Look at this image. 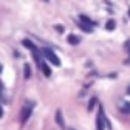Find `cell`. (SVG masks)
Wrapping results in <instances>:
<instances>
[{
  "mask_svg": "<svg viewBox=\"0 0 130 130\" xmlns=\"http://www.w3.org/2000/svg\"><path fill=\"white\" fill-rule=\"evenodd\" d=\"M22 111H23V113H22V122H26V119H28L29 115H31V110H29V108H23Z\"/></svg>",
  "mask_w": 130,
  "mask_h": 130,
  "instance_id": "obj_4",
  "label": "cell"
},
{
  "mask_svg": "<svg viewBox=\"0 0 130 130\" xmlns=\"http://www.w3.org/2000/svg\"><path fill=\"white\" fill-rule=\"evenodd\" d=\"M68 42H70L71 45H76V43H79V37L74 36V34H71V36H68Z\"/></svg>",
  "mask_w": 130,
  "mask_h": 130,
  "instance_id": "obj_6",
  "label": "cell"
},
{
  "mask_svg": "<svg viewBox=\"0 0 130 130\" xmlns=\"http://www.w3.org/2000/svg\"><path fill=\"white\" fill-rule=\"evenodd\" d=\"M0 71H2V67H0Z\"/></svg>",
  "mask_w": 130,
  "mask_h": 130,
  "instance_id": "obj_13",
  "label": "cell"
},
{
  "mask_svg": "<svg viewBox=\"0 0 130 130\" xmlns=\"http://www.w3.org/2000/svg\"><path fill=\"white\" fill-rule=\"evenodd\" d=\"M39 68H40V70L43 71V74H45L46 77H48V76H50V74H51V71H50V68H48V67H46V63H45L43 60L40 62V65H39Z\"/></svg>",
  "mask_w": 130,
  "mask_h": 130,
  "instance_id": "obj_3",
  "label": "cell"
},
{
  "mask_svg": "<svg viewBox=\"0 0 130 130\" xmlns=\"http://www.w3.org/2000/svg\"><path fill=\"white\" fill-rule=\"evenodd\" d=\"M43 54H45V57L50 60V62H53V65H56V67H59V65H60V59L56 56L54 51H51V50H43Z\"/></svg>",
  "mask_w": 130,
  "mask_h": 130,
  "instance_id": "obj_2",
  "label": "cell"
},
{
  "mask_svg": "<svg viewBox=\"0 0 130 130\" xmlns=\"http://www.w3.org/2000/svg\"><path fill=\"white\" fill-rule=\"evenodd\" d=\"M128 15H130V11H128Z\"/></svg>",
  "mask_w": 130,
  "mask_h": 130,
  "instance_id": "obj_15",
  "label": "cell"
},
{
  "mask_svg": "<svg viewBox=\"0 0 130 130\" xmlns=\"http://www.w3.org/2000/svg\"><path fill=\"white\" fill-rule=\"evenodd\" d=\"M96 128H99V130H102V128H110V121L105 118L102 107L99 108V113H98V119H96Z\"/></svg>",
  "mask_w": 130,
  "mask_h": 130,
  "instance_id": "obj_1",
  "label": "cell"
},
{
  "mask_svg": "<svg viewBox=\"0 0 130 130\" xmlns=\"http://www.w3.org/2000/svg\"><path fill=\"white\" fill-rule=\"evenodd\" d=\"M56 121H57V124L63 128L65 127V124H63V121H62V113H60V110H57V113H56Z\"/></svg>",
  "mask_w": 130,
  "mask_h": 130,
  "instance_id": "obj_5",
  "label": "cell"
},
{
  "mask_svg": "<svg viewBox=\"0 0 130 130\" xmlns=\"http://www.w3.org/2000/svg\"><path fill=\"white\" fill-rule=\"evenodd\" d=\"M125 46H127V50H128V53H130V42H127V43H125Z\"/></svg>",
  "mask_w": 130,
  "mask_h": 130,
  "instance_id": "obj_11",
  "label": "cell"
},
{
  "mask_svg": "<svg viewBox=\"0 0 130 130\" xmlns=\"http://www.w3.org/2000/svg\"><path fill=\"white\" fill-rule=\"evenodd\" d=\"M0 90H2V85H0Z\"/></svg>",
  "mask_w": 130,
  "mask_h": 130,
  "instance_id": "obj_14",
  "label": "cell"
},
{
  "mask_svg": "<svg viewBox=\"0 0 130 130\" xmlns=\"http://www.w3.org/2000/svg\"><path fill=\"white\" fill-rule=\"evenodd\" d=\"M113 28H115V22L110 20V22L107 23V29H113Z\"/></svg>",
  "mask_w": 130,
  "mask_h": 130,
  "instance_id": "obj_10",
  "label": "cell"
},
{
  "mask_svg": "<svg viewBox=\"0 0 130 130\" xmlns=\"http://www.w3.org/2000/svg\"><path fill=\"white\" fill-rule=\"evenodd\" d=\"M80 22H84V23H87V25H90V26L93 25V22L87 17V15H80Z\"/></svg>",
  "mask_w": 130,
  "mask_h": 130,
  "instance_id": "obj_8",
  "label": "cell"
},
{
  "mask_svg": "<svg viewBox=\"0 0 130 130\" xmlns=\"http://www.w3.org/2000/svg\"><path fill=\"white\" fill-rule=\"evenodd\" d=\"M127 93H128V94H130V85H128V88H127Z\"/></svg>",
  "mask_w": 130,
  "mask_h": 130,
  "instance_id": "obj_12",
  "label": "cell"
},
{
  "mask_svg": "<svg viewBox=\"0 0 130 130\" xmlns=\"http://www.w3.org/2000/svg\"><path fill=\"white\" fill-rule=\"evenodd\" d=\"M121 111H122V113H130V104H128V102H124V104L121 105Z\"/></svg>",
  "mask_w": 130,
  "mask_h": 130,
  "instance_id": "obj_7",
  "label": "cell"
},
{
  "mask_svg": "<svg viewBox=\"0 0 130 130\" xmlns=\"http://www.w3.org/2000/svg\"><path fill=\"white\" fill-rule=\"evenodd\" d=\"M29 76H31V70L28 65H25V77H29Z\"/></svg>",
  "mask_w": 130,
  "mask_h": 130,
  "instance_id": "obj_9",
  "label": "cell"
}]
</instances>
